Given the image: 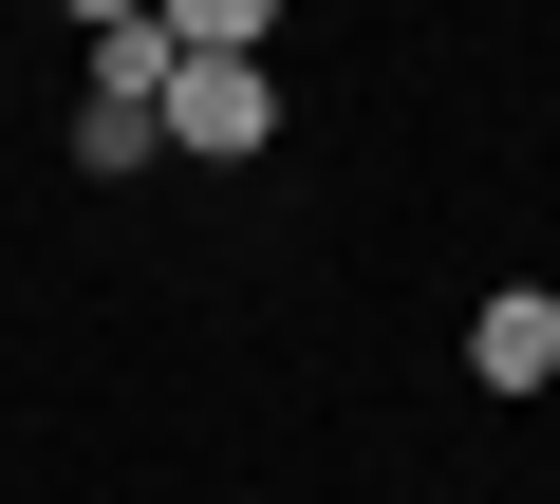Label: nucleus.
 <instances>
[{"label": "nucleus", "instance_id": "1", "mask_svg": "<svg viewBox=\"0 0 560 504\" xmlns=\"http://www.w3.org/2000/svg\"><path fill=\"white\" fill-rule=\"evenodd\" d=\"M150 131H168L187 168H243V150H280V75H261V57H168Z\"/></svg>", "mask_w": 560, "mask_h": 504}, {"label": "nucleus", "instance_id": "2", "mask_svg": "<svg viewBox=\"0 0 560 504\" xmlns=\"http://www.w3.org/2000/svg\"><path fill=\"white\" fill-rule=\"evenodd\" d=\"M467 392H504V411L560 392V281H504V300L467 318Z\"/></svg>", "mask_w": 560, "mask_h": 504}, {"label": "nucleus", "instance_id": "3", "mask_svg": "<svg viewBox=\"0 0 560 504\" xmlns=\"http://www.w3.org/2000/svg\"><path fill=\"white\" fill-rule=\"evenodd\" d=\"M94 94H168V0H94Z\"/></svg>", "mask_w": 560, "mask_h": 504}, {"label": "nucleus", "instance_id": "4", "mask_svg": "<svg viewBox=\"0 0 560 504\" xmlns=\"http://www.w3.org/2000/svg\"><path fill=\"white\" fill-rule=\"evenodd\" d=\"M150 150H168V131H150V113H131V94H94V113H75V168H94V187H131V168H150Z\"/></svg>", "mask_w": 560, "mask_h": 504}, {"label": "nucleus", "instance_id": "5", "mask_svg": "<svg viewBox=\"0 0 560 504\" xmlns=\"http://www.w3.org/2000/svg\"><path fill=\"white\" fill-rule=\"evenodd\" d=\"M280 20H261V0H168V57H261Z\"/></svg>", "mask_w": 560, "mask_h": 504}]
</instances>
